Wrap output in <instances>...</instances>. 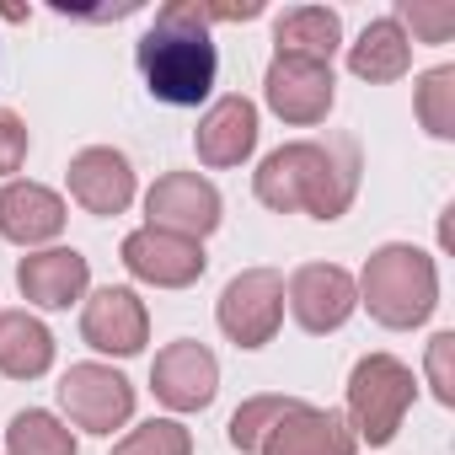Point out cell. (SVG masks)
<instances>
[{
    "mask_svg": "<svg viewBox=\"0 0 455 455\" xmlns=\"http://www.w3.org/2000/svg\"><path fill=\"white\" fill-rule=\"evenodd\" d=\"M252 17H263V0H231V6H214V0H166L150 22V33L140 38V54H134L150 97L166 108H198L220 76L209 22H252Z\"/></svg>",
    "mask_w": 455,
    "mask_h": 455,
    "instance_id": "cell-1",
    "label": "cell"
},
{
    "mask_svg": "<svg viewBox=\"0 0 455 455\" xmlns=\"http://www.w3.org/2000/svg\"><path fill=\"white\" fill-rule=\"evenodd\" d=\"M252 193H258V204H268L279 214L338 220V214H348V204L359 193V150L348 140H327V145L322 140H295V145H279L252 172Z\"/></svg>",
    "mask_w": 455,
    "mask_h": 455,
    "instance_id": "cell-2",
    "label": "cell"
},
{
    "mask_svg": "<svg viewBox=\"0 0 455 455\" xmlns=\"http://www.w3.org/2000/svg\"><path fill=\"white\" fill-rule=\"evenodd\" d=\"M359 300L370 306V316L380 327H418L428 322V311L439 306V274H434V258L407 247V242H391L380 252H370L364 274H359Z\"/></svg>",
    "mask_w": 455,
    "mask_h": 455,
    "instance_id": "cell-3",
    "label": "cell"
},
{
    "mask_svg": "<svg viewBox=\"0 0 455 455\" xmlns=\"http://www.w3.org/2000/svg\"><path fill=\"white\" fill-rule=\"evenodd\" d=\"M412 370L391 354H364L348 375V428L364 444H391L407 407H412Z\"/></svg>",
    "mask_w": 455,
    "mask_h": 455,
    "instance_id": "cell-4",
    "label": "cell"
},
{
    "mask_svg": "<svg viewBox=\"0 0 455 455\" xmlns=\"http://www.w3.org/2000/svg\"><path fill=\"white\" fill-rule=\"evenodd\" d=\"M284 322V279L274 268H247L225 284L220 295V332L231 338L236 348H263L274 343Z\"/></svg>",
    "mask_w": 455,
    "mask_h": 455,
    "instance_id": "cell-5",
    "label": "cell"
},
{
    "mask_svg": "<svg viewBox=\"0 0 455 455\" xmlns=\"http://www.w3.org/2000/svg\"><path fill=\"white\" fill-rule=\"evenodd\" d=\"M60 407L86 434H113L134 412V386L108 364H70L60 380Z\"/></svg>",
    "mask_w": 455,
    "mask_h": 455,
    "instance_id": "cell-6",
    "label": "cell"
},
{
    "mask_svg": "<svg viewBox=\"0 0 455 455\" xmlns=\"http://www.w3.org/2000/svg\"><path fill=\"white\" fill-rule=\"evenodd\" d=\"M145 214H150V231H172V236L204 242L220 225V193L198 172H166L145 193Z\"/></svg>",
    "mask_w": 455,
    "mask_h": 455,
    "instance_id": "cell-7",
    "label": "cell"
},
{
    "mask_svg": "<svg viewBox=\"0 0 455 455\" xmlns=\"http://www.w3.org/2000/svg\"><path fill=\"white\" fill-rule=\"evenodd\" d=\"M332 65H322V60H290V54H274V65H268V81H263V92H268V108L284 118V124H322L327 113H332Z\"/></svg>",
    "mask_w": 455,
    "mask_h": 455,
    "instance_id": "cell-8",
    "label": "cell"
},
{
    "mask_svg": "<svg viewBox=\"0 0 455 455\" xmlns=\"http://www.w3.org/2000/svg\"><path fill=\"white\" fill-rule=\"evenodd\" d=\"M204 242H188V236H172V231H134L124 236V268L156 290H188L193 279H204Z\"/></svg>",
    "mask_w": 455,
    "mask_h": 455,
    "instance_id": "cell-9",
    "label": "cell"
},
{
    "mask_svg": "<svg viewBox=\"0 0 455 455\" xmlns=\"http://www.w3.org/2000/svg\"><path fill=\"white\" fill-rule=\"evenodd\" d=\"M150 386H156V396H161L172 412H198V407H209L214 391H220V364H214V354H209L204 343L182 338V343H166V348L156 354Z\"/></svg>",
    "mask_w": 455,
    "mask_h": 455,
    "instance_id": "cell-10",
    "label": "cell"
},
{
    "mask_svg": "<svg viewBox=\"0 0 455 455\" xmlns=\"http://www.w3.org/2000/svg\"><path fill=\"white\" fill-rule=\"evenodd\" d=\"M359 306V284L338 263H306L290 279V311L306 332H338Z\"/></svg>",
    "mask_w": 455,
    "mask_h": 455,
    "instance_id": "cell-11",
    "label": "cell"
},
{
    "mask_svg": "<svg viewBox=\"0 0 455 455\" xmlns=\"http://www.w3.org/2000/svg\"><path fill=\"white\" fill-rule=\"evenodd\" d=\"M81 338H86L97 354H118V359L140 354L145 338H150L145 300H140L134 290H124V284L97 290V295L86 300V311H81Z\"/></svg>",
    "mask_w": 455,
    "mask_h": 455,
    "instance_id": "cell-12",
    "label": "cell"
},
{
    "mask_svg": "<svg viewBox=\"0 0 455 455\" xmlns=\"http://www.w3.org/2000/svg\"><path fill=\"white\" fill-rule=\"evenodd\" d=\"M354 450H359V439H354L348 418H338L327 407H306V402L295 412H284L268 428V439L258 444V455H354Z\"/></svg>",
    "mask_w": 455,
    "mask_h": 455,
    "instance_id": "cell-13",
    "label": "cell"
},
{
    "mask_svg": "<svg viewBox=\"0 0 455 455\" xmlns=\"http://www.w3.org/2000/svg\"><path fill=\"white\" fill-rule=\"evenodd\" d=\"M65 177H70L76 204L92 209V214H124L129 198H134V166H129V156L113 150V145H92V150H81V156L70 161Z\"/></svg>",
    "mask_w": 455,
    "mask_h": 455,
    "instance_id": "cell-14",
    "label": "cell"
},
{
    "mask_svg": "<svg viewBox=\"0 0 455 455\" xmlns=\"http://www.w3.org/2000/svg\"><path fill=\"white\" fill-rule=\"evenodd\" d=\"M65 231V198L44 182H6L0 188V236L17 247H44Z\"/></svg>",
    "mask_w": 455,
    "mask_h": 455,
    "instance_id": "cell-15",
    "label": "cell"
},
{
    "mask_svg": "<svg viewBox=\"0 0 455 455\" xmlns=\"http://www.w3.org/2000/svg\"><path fill=\"white\" fill-rule=\"evenodd\" d=\"M252 145H258V108L247 97H220L193 129V150L204 166H242Z\"/></svg>",
    "mask_w": 455,
    "mask_h": 455,
    "instance_id": "cell-16",
    "label": "cell"
},
{
    "mask_svg": "<svg viewBox=\"0 0 455 455\" xmlns=\"http://www.w3.org/2000/svg\"><path fill=\"white\" fill-rule=\"evenodd\" d=\"M17 284H22V295H28L33 306H44V311H65L70 300L86 295L92 268H86V258H81L76 247H54V252H33V258H22Z\"/></svg>",
    "mask_w": 455,
    "mask_h": 455,
    "instance_id": "cell-17",
    "label": "cell"
},
{
    "mask_svg": "<svg viewBox=\"0 0 455 455\" xmlns=\"http://www.w3.org/2000/svg\"><path fill=\"white\" fill-rule=\"evenodd\" d=\"M412 65V38L396 28V17H380L359 33V44H348V70L370 86H386V81H402Z\"/></svg>",
    "mask_w": 455,
    "mask_h": 455,
    "instance_id": "cell-18",
    "label": "cell"
},
{
    "mask_svg": "<svg viewBox=\"0 0 455 455\" xmlns=\"http://www.w3.org/2000/svg\"><path fill=\"white\" fill-rule=\"evenodd\" d=\"M54 364V332L28 311H0V375L38 380Z\"/></svg>",
    "mask_w": 455,
    "mask_h": 455,
    "instance_id": "cell-19",
    "label": "cell"
},
{
    "mask_svg": "<svg viewBox=\"0 0 455 455\" xmlns=\"http://www.w3.org/2000/svg\"><path fill=\"white\" fill-rule=\"evenodd\" d=\"M274 44L290 60H322V65H332V54L343 44V22L327 6H295V12H284L274 22Z\"/></svg>",
    "mask_w": 455,
    "mask_h": 455,
    "instance_id": "cell-20",
    "label": "cell"
},
{
    "mask_svg": "<svg viewBox=\"0 0 455 455\" xmlns=\"http://www.w3.org/2000/svg\"><path fill=\"white\" fill-rule=\"evenodd\" d=\"M6 455H81V450H76V434H70L54 412L28 407V412H17L12 428H6Z\"/></svg>",
    "mask_w": 455,
    "mask_h": 455,
    "instance_id": "cell-21",
    "label": "cell"
},
{
    "mask_svg": "<svg viewBox=\"0 0 455 455\" xmlns=\"http://www.w3.org/2000/svg\"><path fill=\"white\" fill-rule=\"evenodd\" d=\"M418 118L434 140H455V65H434L418 81Z\"/></svg>",
    "mask_w": 455,
    "mask_h": 455,
    "instance_id": "cell-22",
    "label": "cell"
},
{
    "mask_svg": "<svg viewBox=\"0 0 455 455\" xmlns=\"http://www.w3.org/2000/svg\"><path fill=\"white\" fill-rule=\"evenodd\" d=\"M295 407H300L295 396H252V402H242L236 418H231V428H225V434H231V450L252 455V450L268 439V428H274L284 412H295Z\"/></svg>",
    "mask_w": 455,
    "mask_h": 455,
    "instance_id": "cell-23",
    "label": "cell"
},
{
    "mask_svg": "<svg viewBox=\"0 0 455 455\" xmlns=\"http://www.w3.org/2000/svg\"><path fill=\"white\" fill-rule=\"evenodd\" d=\"M113 455H193V434H188L177 418H150V423H140Z\"/></svg>",
    "mask_w": 455,
    "mask_h": 455,
    "instance_id": "cell-24",
    "label": "cell"
},
{
    "mask_svg": "<svg viewBox=\"0 0 455 455\" xmlns=\"http://www.w3.org/2000/svg\"><path fill=\"white\" fill-rule=\"evenodd\" d=\"M396 28H402V33L412 28L418 44H450V33H455V6H450V0H444V6H434V0H402V6H396Z\"/></svg>",
    "mask_w": 455,
    "mask_h": 455,
    "instance_id": "cell-25",
    "label": "cell"
},
{
    "mask_svg": "<svg viewBox=\"0 0 455 455\" xmlns=\"http://www.w3.org/2000/svg\"><path fill=\"white\" fill-rule=\"evenodd\" d=\"M450 354H455V332H434L428 343V386L444 407H455V370H450Z\"/></svg>",
    "mask_w": 455,
    "mask_h": 455,
    "instance_id": "cell-26",
    "label": "cell"
},
{
    "mask_svg": "<svg viewBox=\"0 0 455 455\" xmlns=\"http://www.w3.org/2000/svg\"><path fill=\"white\" fill-rule=\"evenodd\" d=\"M22 161H28V124L12 108H0V177H12Z\"/></svg>",
    "mask_w": 455,
    "mask_h": 455,
    "instance_id": "cell-27",
    "label": "cell"
}]
</instances>
